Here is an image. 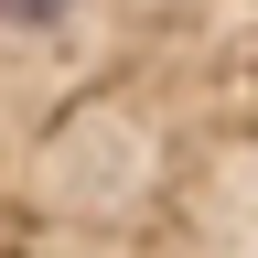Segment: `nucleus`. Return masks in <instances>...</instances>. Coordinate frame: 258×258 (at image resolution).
I'll use <instances>...</instances> for the list:
<instances>
[{
    "label": "nucleus",
    "instance_id": "f257e3e1",
    "mask_svg": "<svg viewBox=\"0 0 258 258\" xmlns=\"http://www.w3.org/2000/svg\"><path fill=\"white\" fill-rule=\"evenodd\" d=\"M64 11H76V0H0V22H11V32H54Z\"/></svg>",
    "mask_w": 258,
    "mask_h": 258
}]
</instances>
